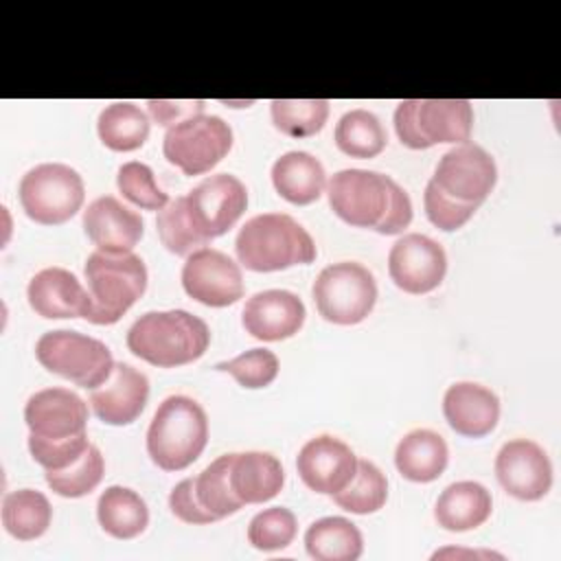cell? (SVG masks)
I'll list each match as a JSON object with an SVG mask.
<instances>
[{"label":"cell","mask_w":561,"mask_h":561,"mask_svg":"<svg viewBox=\"0 0 561 561\" xmlns=\"http://www.w3.org/2000/svg\"><path fill=\"white\" fill-rule=\"evenodd\" d=\"M432 182L447 195L480 206L497 182V167L480 145L462 142L440 156Z\"/></svg>","instance_id":"cell-12"},{"label":"cell","mask_w":561,"mask_h":561,"mask_svg":"<svg viewBox=\"0 0 561 561\" xmlns=\"http://www.w3.org/2000/svg\"><path fill=\"white\" fill-rule=\"evenodd\" d=\"M447 272V254L434 239L410 232L403 234L388 254V274L405 294H427L436 289Z\"/></svg>","instance_id":"cell-14"},{"label":"cell","mask_w":561,"mask_h":561,"mask_svg":"<svg viewBox=\"0 0 561 561\" xmlns=\"http://www.w3.org/2000/svg\"><path fill=\"white\" fill-rule=\"evenodd\" d=\"M208 443L204 408L184 394L167 397L147 430V454L162 471H182L193 465Z\"/></svg>","instance_id":"cell-4"},{"label":"cell","mask_w":561,"mask_h":561,"mask_svg":"<svg viewBox=\"0 0 561 561\" xmlns=\"http://www.w3.org/2000/svg\"><path fill=\"white\" fill-rule=\"evenodd\" d=\"M204 105L206 101H156V99L147 101L151 118L164 127H171L188 116L204 114Z\"/></svg>","instance_id":"cell-43"},{"label":"cell","mask_w":561,"mask_h":561,"mask_svg":"<svg viewBox=\"0 0 561 561\" xmlns=\"http://www.w3.org/2000/svg\"><path fill=\"white\" fill-rule=\"evenodd\" d=\"M53 519L50 502L35 489L11 491L2 500V526L20 541L37 539L46 533Z\"/></svg>","instance_id":"cell-29"},{"label":"cell","mask_w":561,"mask_h":561,"mask_svg":"<svg viewBox=\"0 0 561 561\" xmlns=\"http://www.w3.org/2000/svg\"><path fill=\"white\" fill-rule=\"evenodd\" d=\"M285 471L267 451H243L230 458V486L241 504H263L280 493Z\"/></svg>","instance_id":"cell-23"},{"label":"cell","mask_w":561,"mask_h":561,"mask_svg":"<svg viewBox=\"0 0 561 561\" xmlns=\"http://www.w3.org/2000/svg\"><path fill=\"white\" fill-rule=\"evenodd\" d=\"M447 443L440 434L432 430L408 432L394 449L397 471L410 482H432L440 478L447 467Z\"/></svg>","instance_id":"cell-26"},{"label":"cell","mask_w":561,"mask_h":561,"mask_svg":"<svg viewBox=\"0 0 561 561\" xmlns=\"http://www.w3.org/2000/svg\"><path fill=\"white\" fill-rule=\"evenodd\" d=\"M210 344L208 324L184 311H147L127 331V348L158 368H175L199 359Z\"/></svg>","instance_id":"cell-2"},{"label":"cell","mask_w":561,"mask_h":561,"mask_svg":"<svg viewBox=\"0 0 561 561\" xmlns=\"http://www.w3.org/2000/svg\"><path fill=\"white\" fill-rule=\"evenodd\" d=\"M156 230H158L160 243L178 256H188L191 252H195L208 243L191 221V215L186 208V195L171 199L158 213Z\"/></svg>","instance_id":"cell-34"},{"label":"cell","mask_w":561,"mask_h":561,"mask_svg":"<svg viewBox=\"0 0 561 561\" xmlns=\"http://www.w3.org/2000/svg\"><path fill=\"white\" fill-rule=\"evenodd\" d=\"M149 399V379L134 366L118 362L110 379L94 388L90 403L94 414L107 425H129L134 423Z\"/></svg>","instance_id":"cell-20"},{"label":"cell","mask_w":561,"mask_h":561,"mask_svg":"<svg viewBox=\"0 0 561 561\" xmlns=\"http://www.w3.org/2000/svg\"><path fill=\"white\" fill-rule=\"evenodd\" d=\"M318 313L333 324H357L377 302V283L368 267L355 261L327 265L311 287Z\"/></svg>","instance_id":"cell-9"},{"label":"cell","mask_w":561,"mask_h":561,"mask_svg":"<svg viewBox=\"0 0 561 561\" xmlns=\"http://www.w3.org/2000/svg\"><path fill=\"white\" fill-rule=\"evenodd\" d=\"M24 421L31 434L48 440L70 438L85 432L88 405L68 388H46L28 397Z\"/></svg>","instance_id":"cell-17"},{"label":"cell","mask_w":561,"mask_h":561,"mask_svg":"<svg viewBox=\"0 0 561 561\" xmlns=\"http://www.w3.org/2000/svg\"><path fill=\"white\" fill-rule=\"evenodd\" d=\"M116 186L127 202L145 210H162L169 204V195L156 184L153 171L138 160L118 167Z\"/></svg>","instance_id":"cell-38"},{"label":"cell","mask_w":561,"mask_h":561,"mask_svg":"<svg viewBox=\"0 0 561 561\" xmlns=\"http://www.w3.org/2000/svg\"><path fill=\"white\" fill-rule=\"evenodd\" d=\"M298 530L296 515L285 506H272L256 513L248 526V541L256 550H283L287 548Z\"/></svg>","instance_id":"cell-37"},{"label":"cell","mask_w":561,"mask_h":561,"mask_svg":"<svg viewBox=\"0 0 561 561\" xmlns=\"http://www.w3.org/2000/svg\"><path fill=\"white\" fill-rule=\"evenodd\" d=\"M83 230L103 252H131L142 239V217L112 195L96 197L83 210Z\"/></svg>","instance_id":"cell-21"},{"label":"cell","mask_w":561,"mask_h":561,"mask_svg":"<svg viewBox=\"0 0 561 561\" xmlns=\"http://www.w3.org/2000/svg\"><path fill=\"white\" fill-rule=\"evenodd\" d=\"M493 511L491 493L473 480L454 482L436 500L434 517L438 526L451 533H465L482 526Z\"/></svg>","instance_id":"cell-24"},{"label":"cell","mask_w":561,"mask_h":561,"mask_svg":"<svg viewBox=\"0 0 561 561\" xmlns=\"http://www.w3.org/2000/svg\"><path fill=\"white\" fill-rule=\"evenodd\" d=\"M105 473V462L99 447L90 445L88 451L70 467L59 471H46L48 486L61 497H83L99 486Z\"/></svg>","instance_id":"cell-36"},{"label":"cell","mask_w":561,"mask_h":561,"mask_svg":"<svg viewBox=\"0 0 561 561\" xmlns=\"http://www.w3.org/2000/svg\"><path fill=\"white\" fill-rule=\"evenodd\" d=\"M18 193L28 219L42 226H59L81 210L85 186L72 167L44 162L22 175Z\"/></svg>","instance_id":"cell-8"},{"label":"cell","mask_w":561,"mask_h":561,"mask_svg":"<svg viewBox=\"0 0 561 561\" xmlns=\"http://www.w3.org/2000/svg\"><path fill=\"white\" fill-rule=\"evenodd\" d=\"M423 204H425V215L427 219L445 230V232H451V230H458L462 228L471 217L473 213L478 210L476 204H467V202H460L451 195H447L445 191H440L432 180L427 182L425 186V193H423Z\"/></svg>","instance_id":"cell-41"},{"label":"cell","mask_w":561,"mask_h":561,"mask_svg":"<svg viewBox=\"0 0 561 561\" xmlns=\"http://www.w3.org/2000/svg\"><path fill=\"white\" fill-rule=\"evenodd\" d=\"M186 208L193 226L206 241L221 237L248 208L245 184L230 173L208 175L188 191Z\"/></svg>","instance_id":"cell-11"},{"label":"cell","mask_w":561,"mask_h":561,"mask_svg":"<svg viewBox=\"0 0 561 561\" xmlns=\"http://www.w3.org/2000/svg\"><path fill=\"white\" fill-rule=\"evenodd\" d=\"M296 469L311 491L333 495L353 480L357 456L344 440L322 434L302 445L296 458Z\"/></svg>","instance_id":"cell-16"},{"label":"cell","mask_w":561,"mask_h":561,"mask_svg":"<svg viewBox=\"0 0 561 561\" xmlns=\"http://www.w3.org/2000/svg\"><path fill=\"white\" fill-rule=\"evenodd\" d=\"M274 127L289 138L316 136L329 118L327 99H274L270 103Z\"/></svg>","instance_id":"cell-32"},{"label":"cell","mask_w":561,"mask_h":561,"mask_svg":"<svg viewBox=\"0 0 561 561\" xmlns=\"http://www.w3.org/2000/svg\"><path fill=\"white\" fill-rule=\"evenodd\" d=\"M169 508L171 513L186 522V524H210L217 517L213 513H208L195 493V478H184L182 482H178L171 493H169Z\"/></svg>","instance_id":"cell-42"},{"label":"cell","mask_w":561,"mask_h":561,"mask_svg":"<svg viewBox=\"0 0 561 561\" xmlns=\"http://www.w3.org/2000/svg\"><path fill=\"white\" fill-rule=\"evenodd\" d=\"M31 309L48 320L85 318L92 311L90 291L79 278L64 267H46L37 272L26 289Z\"/></svg>","instance_id":"cell-19"},{"label":"cell","mask_w":561,"mask_h":561,"mask_svg":"<svg viewBox=\"0 0 561 561\" xmlns=\"http://www.w3.org/2000/svg\"><path fill=\"white\" fill-rule=\"evenodd\" d=\"M305 316V305L294 291L265 289L245 300L241 322L252 337L263 342H280L300 331Z\"/></svg>","instance_id":"cell-18"},{"label":"cell","mask_w":561,"mask_h":561,"mask_svg":"<svg viewBox=\"0 0 561 561\" xmlns=\"http://www.w3.org/2000/svg\"><path fill=\"white\" fill-rule=\"evenodd\" d=\"M443 414L449 427L467 438L491 434L500 421V399L473 381H458L443 397Z\"/></svg>","instance_id":"cell-22"},{"label":"cell","mask_w":561,"mask_h":561,"mask_svg":"<svg viewBox=\"0 0 561 561\" xmlns=\"http://www.w3.org/2000/svg\"><path fill=\"white\" fill-rule=\"evenodd\" d=\"M237 259L252 272H278L316 259L311 234L285 213H263L248 219L234 241Z\"/></svg>","instance_id":"cell-3"},{"label":"cell","mask_w":561,"mask_h":561,"mask_svg":"<svg viewBox=\"0 0 561 561\" xmlns=\"http://www.w3.org/2000/svg\"><path fill=\"white\" fill-rule=\"evenodd\" d=\"M96 131L107 149L134 151L140 149L149 136V118L138 105L129 101H116L101 110Z\"/></svg>","instance_id":"cell-30"},{"label":"cell","mask_w":561,"mask_h":561,"mask_svg":"<svg viewBox=\"0 0 561 561\" xmlns=\"http://www.w3.org/2000/svg\"><path fill=\"white\" fill-rule=\"evenodd\" d=\"M495 476L508 495L524 502L541 500L552 486L550 458L541 445L528 438H513L500 447Z\"/></svg>","instance_id":"cell-15"},{"label":"cell","mask_w":561,"mask_h":561,"mask_svg":"<svg viewBox=\"0 0 561 561\" xmlns=\"http://www.w3.org/2000/svg\"><path fill=\"white\" fill-rule=\"evenodd\" d=\"M272 184L276 193L296 206L320 199L327 186V173L318 158L307 151H287L272 164Z\"/></svg>","instance_id":"cell-25"},{"label":"cell","mask_w":561,"mask_h":561,"mask_svg":"<svg viewBox=\"0 0 561 561\" xmlns=\"http://www.w3.org/2000/svg\"><path fill=\"white\" fill-rule=\"evenodd\" d=\"M217 370L230 373L239 386L256 390L270 386L278 375V357L267 348H250L234 359L219 362Z\"/></svg>","instance_id":"cell-39"},{"label":"cell","mask_w":561,"mask_h":561,"mask_svg":"<svg viewBox=\"0 0 561 561\" xmlns=\"http://www.w3.org/2000/svg\"><path fill=\"white\" fill-rule=\"evenodd\" d=\"M473 107L467 99H405L394 110V131L410 149L469 142Z\"/></svg>","instance_id":"cell-6"},{"label":"cell","mask_w":561,"mask_h":561,"mask_svg":"<svg viewBox=\"0 0 561 561\" xmlns=\"http://www.w3.org/2000/svg\"><path fill=\"white\" fill-rule=\"evenodd\" d=\"M388 500V480L381 469L370 460H357L353 480L337 493L333 502L355 515H368L379 511Z\"/></svg>","instance_id":"cell-33"},{"label":"cell","mask_w":561,"mask_h":561,"mask_svg":"<svg viewBox=\"0 0 561 561\" xmlns=\"http://www.w3.org/2000/svg\"><path fill=\"white\" fill-rule=\"evenodd\" d=\"M230 458L232 454H224L213 460L199 476H195L197 500L217 519L228 517L243 506L230 486Z\"/></svg>","instance_id":"cell-35"},{"label":"cell","mask_w":561,"mask_h":561,"mask_svg":"<svg viewBox=\"0 0 561 561\" xmlns=\"http://www.w3.org/2000/svg\"><path fill=\"white\" fill-rule=\"evenodd\" d=\"M85 280L92 298L88 320L92 324H114L147 289L145 261L134 252L96 250L85 261Z\"/></svg>","instance_id":"cell-5"},{"label":"cell","mask_w":561,"mask_h":561,"mask_svg":"<svg viewBox=\"0 0 561 561\" xmlns=\"http://www.w3.org/2000/svg\"><path fill=\"white\" fill-rule=\"evenodd\" d=\"M88 434H77L70 438L48 440L39 438L35 434H28V451L35 462H39L46 471H59L70 467L75 460H79L88 451Z\"/></svg>","instance_id":"cell-40"},{"label":"cell","mask_w":561,"mask_h":561,"mask_svg":"<svg viewBox=\"0 0 561 561\" xmlns=\"http://www.w3.org/2000/svg\"><path fill=\"white\" fill-rule=\"evenodd\" d=\"M182 287L206 307H228L243 298L241 267L221 250L199 248L184 261Z\"/></svg>","instance_id":"cell-13"},{"label":"cell","mask_w":561,"mask_h":561,"mask_svg":"<svg viewBox=\"0 0 561 561\" xmlns=\"http://www.w3.org/2000/svg\"><path fill=\"white\" fill-rule=\"evenodd\" d=\"M305 548L316 561H355L364 550V539L346 517H322L307 528Z\"/></svg>","instance_id":"cell-28"},{"label":"cell","mask_w":561,"mask_h":561,"mask_svg":"<svg viewBox=\"0 0 561 561\" xmlns=\"http://www.w3.org/2000/svg\"><path fill=\"white\" fill-rule=\"evenodd\" d=\"M96 517L101 528L116 539H134L145 533L149 524V508L145 500L127 486H107L96 502Z\"/></svg>","instance_id":"cell-27"},{"label":"cell","mask_w":561,"mask_h":561,"mask_svg":"<svg viewBox=\"0 0 561 561\" xmlns=\"http://www.w3.org/2000/svg\"><path fill=\"white\" fill-rule=\"evenodd\" d=\"M232 147L230 125L215 114H195L171 127L162 138V153L184 175H202L219 164Z\"/></svg>","instance_id":"cell-10"},{"label":"cell","mask_w":561,"mask_h":561,"mask_svg":"<svg viewBox=\"0 0 561 561\" xmlns=\"http://www.w3.org/2000/svg\"><path fill=\"white\" fill-rule=\"evenodd\" d=\"M35 357L48 373L90 390L103 386L116 364L101 340L68 329L46 331L35 344Z\"/></svg>","instance_id":"cell-7"},{"label":"cell","mask_w":561,"mask_h":561,"mask_svg":"<svg viewBox=\"0 0 561 561\" xmlns=\"http://www.w3.org/2000/svg\"><path fill=\"white\" fill-rule=\"evenodd\" d=\"M386 142L383 125L368 110H351L335 125V145L351 158H375L386 149Z\"/></svg>","instance_id":"cell-31"},{"label":"cell","mask_w":561,"mask_h":561,"mask_svg":"<svg viewBox=\"0 0 561 561\" xmlns=\"http://www.w3.org/2000/svg\"><path fill=\"white\" fill-rule=\"evenodd\" d=\"M331 210L355 228L399 234L412 221L410 195L390 178L366 169H342L327 184Z\"/></svg>","instance_id":"cell-1"}]
</instances>
